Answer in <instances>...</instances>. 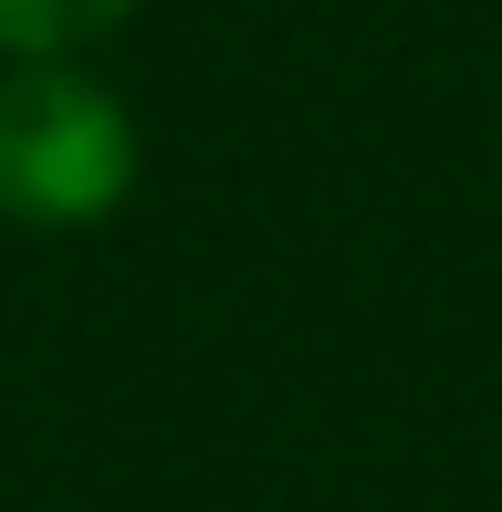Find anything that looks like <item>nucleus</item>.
<instances>
[{
	"mask_svg": "<svg viewBox=\"0 0 502 512\" xmlns=\"http://www.w3.org/2000/svg\"><path fill=\"white\" fill-rule=\"evenodd\" d=\"M136 189V126L74 63L0 74V220L21 230H95Z\"/></svg>",
	"mask_w": 502,
	"mask_h": 512,
	"instance_id": "nucleus-1",
	"label": "nucleus"
},
{
	"mask_svg": "<svg viewBox=\"0 0 502 512\" xmlns=\"http://www.w3.org/2000/svg\"><path fill=\"white\" fill-rule=\"evenodd\" d=\"M126 11L136 0H0V53L63 63V53H84V42H105Z\"/></svg>",
	"mask_w": 502,
	"mask_h": 512,
	"instance_id": "nucleus-2",
	"label": "nucleus"
}]
</instances>
